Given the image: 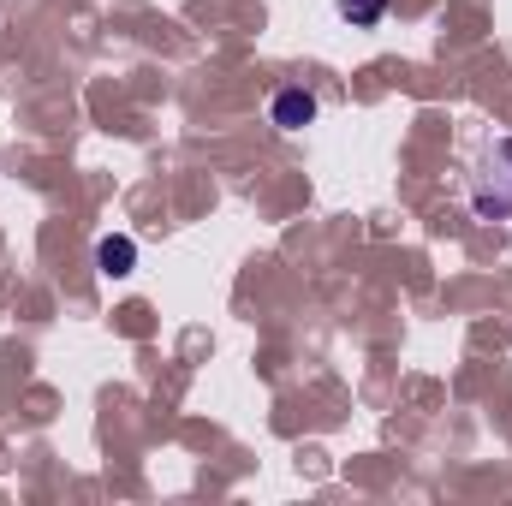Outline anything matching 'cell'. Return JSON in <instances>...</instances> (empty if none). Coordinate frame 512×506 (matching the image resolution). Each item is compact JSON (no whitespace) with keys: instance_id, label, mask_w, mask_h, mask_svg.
I'll list each match as a JSON object with an SVG mask.
<instances>
[{"instance_id":"cell-1","label":"cell","mask_w":512,"mask_h":506,"mask_svg":"<svg viewBox=\"0 0 512 506\" xmlns=\"http://www.w3.org/2000/svg\"><path fill=\"white\" fill-rule=\"evenodd\" d=\"M471 209H477V221H507L512 215V137H495V143L477 155Z\"/></svg>"},{"instance_id":"cell-2","label":"cell","mask_w":512,"mask_h":506,"mask_svg":"<svg viewBox=\"0 0 512 506\" xmlns=\"http://www.w3.org/2000/svg\"><path fill=\"white\" fill-rule=\"evenodd\" d=\"M268 120L280 131H304L316 120V96L304 90V84H286V90H274V102H268Z\"/></svg>"},{"instance_id":"cell-3","label":"cell","mask_w":512,"mask_h":506,"mask_svg":"<svg viewBox=\"0 0 512 506\" xmlns=\"http://www.w3.org/2000/svg\"><path fill=\"white\" fill-rule=\"evenodd\" d=\"M96 268H102L108 280H126L131 268H137V245H131V239H102V245H96Z\"/></svg>"},{"instance_id":"cell-4","label":"cell","mask_w":512,"mask_h":506,"mask_svg":"<svg viewBox=\"0 0 512 506\" xmlns=\"http://www.w3.org/2000/svg\"><path fill=\"white\" fill-rule=\"evenodd\" d=\"M334 12H340L352 30H376L387 18V0H334Z\"/></svg>"}]
</instances>
